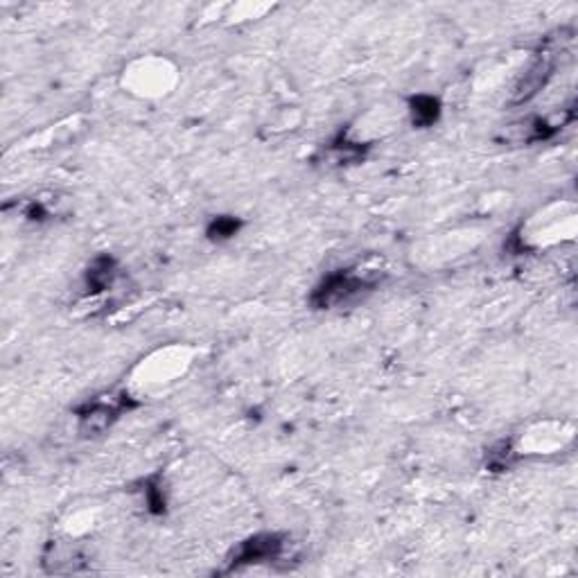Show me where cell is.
<instances>
[{
  "label": "cell",
  "mask_w": 578,
  "mask_h": 578,
  "mask_svg": "<svg viewBox=\"0 0 578 578\" xmlns=\"http://www.w3.org/2000/svg\"><path fill=\"white\" fill-rule=\"evenodd\" d=\"M380 278L373 276H359V273L350 272V269H339V272L328 273L319 285L315 287V292L310 294V303L316 310H334V307H349L353 303L362 301L368 292H373V287L377 285Z\"/></svg>",
  "instance_id": "cell-1"
},
{
  "label": "cell",
  "mask_w": 578,
  "mask_h": 578,
  "mask_svg": "<svg viewBox=\"0 0 578 578\" xmlns=\"http://www.w3.org/2000/svg\"><path fill=\"white\" fill-rule=\"evenodd\" d=\"M134 407L129 395H120L113 400L95 398L84 402L77 410V429L82 436H99V434L108 432L113 427V423L120 418L125 410Z\"/></svg>",
  "instance_id": "cell-2"
},
{
  "label": "cell",
  "mask_w": 578,
  "mask_h": 578,
  "mask_svg": "<svg viewBox=\"0 0 578 578\" xmlns=\"http://www.w3.org/2000/svg\"><path fill=\"white\" fill-rule=\"evenodd\" d=\"M287 536L285 533H255L236 547L229 558V572L246 567V565L273 563L285 556Z\"/></svg>",
  "instance_id": "cell-3"
},
{
  "label": "cell",
  "mask_w": 578,
  "mask_h": 578,
  "mask_svg": "<svg viewBox=\"0 0 578 578\" xmlns=\"http://www.w3.org/2000/svg\"><path fill=\"white\" fill-rule=\"evenodd\" d=\"M556 64H558V55L554 50H542L538 52V56L533 59V64L529 66V71L524 73L522 80L515 84V91H513V107H522V104L531 102L547 84L554 77Z\"/></svg>",
  "instance_id": "cell-4"
},
{
  "label": "cell",
  "mask_w": 578,
  "mask_h": 578,
  "mask_svg": "<svg viewBox=\"0 0 578 578\" xmlns=\"http://www.w3.org/2000/svg\"><path fill=\"white\" fill-rule=\"evenodd\" d=\"M89 560L82 554L80 547L73 542H47L46 551L41 556V567L46 574H77L84 572Z\"/></svg>",
  "instance_id": "cell-5"
},
{
  "label": "cell",
  "mask_w": 578,
  "mask_h": 578,
  "mask_svg": "<svg viewBox=\"0 0 578 578\" xmlns=\"http://www.w3.org/2000/svg\"><path fill=\"white\" fill-rule=\"evenodd\" d=\"M116 278H118V263H116V258H111L108 254L98 255V258L89 264V269H86V276H84L86 292L89 294L107 292L108 287L116 282Z\"/></svg>",
  "instance_id": "cell-6"
},
{
  "label": "cell",
  "mask_w": 578,
  "mask_h": 578,
  "mask_svg": "<svg viewBox=\"0 0 578 578\" xmlns=\"http://www.w3.org/2000/svg\"><path fill=\"white\" fill-rule=\"evenodd\" d=\"M441 113H443V104L436 95L418 93L410 98V116L414 127L418 129L434 127V125L441 120Z\"/></svg>",
  "instance_id": "cell-7"
},
{
  "label": "cell",
  "mask_w": 578,
  "mask_h": 578,
  "mask_svg": "<svg viewBox=\"0 0 578 578\" xmlns=\"http://www.w3.org/2000/svg\"><path fill=\"white\" fill-rule=\"evenodd\" d=\"M364 151H367V147L362 142L350 141L346 134H341L325 147V159L332 165H350L359 163L364 159Z\"/></svg>",
  "instance_id": "cell-8"
},
{
  "label": "cell",
  "mask_w": 578,
  "mask_h": 578,
  "mask_svg": "<svg viewBox=\"0 0 578 578\" xmlns=\"http://www.w3.org/2000/svg\"><path fill=\"white\" fill-rule=\"evenodd\" d=\"M240 229H242L240 217L217 215L208 221L206 236H208V240L220 245V242H226V240H230V237H236L237 233H240Z\"/></svg>",
  "instance_id": "cell-9"
},
{
  "label": "cell",
  "mask_w": 578,
  "mask_h": 578,
  "mask_svg": "<svg viewBox=\"0 0 578 578\" xmlns=\"http://www.w3.org/2000/svg\"><path fill=\"white\" fill-rule=\"evenodd\" d=\"M145 488H142V497H145L147 511L151 515H163L168 511V499H165V490H163V481H160V475L150 477L145 479Z\"/></svg>",
  "instance_id": "cell-10"
},
{
  "label": "cell",
  "mask_w": 578,
  "mask_h": 578,
  "mask_svg": "<svg viewBox=\"0 0 578 578\" xmlns=\"http://www.w3.org/2000/svg\"><path fill=\"white\" fill-rule=\"evenodd\" d=\"M513 459H515V450H513L511 441H499L497 445H493L486 454V466L495 472H504L506 468H511Z\"/></svg>",
  "instance_id": "cell-11"
}]
</instances>
